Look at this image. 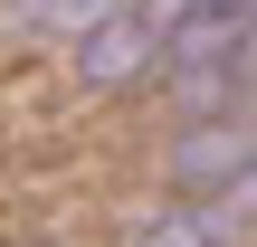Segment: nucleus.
<instances>
[{
	"mask_svg": "<svg viewBox=\"0 0 257 247\" xmlns=\"http://www.w3.org/2000/svg\"><path fill=\"white\" fill-rule=\"evenodd\" d=\"M172 171L191 181V190H229V171H257V114H229V124H200L181 152H172Z\"/></svg>",
	"mask_w": 257,
	"mask_h": 247,
	"instance_id": "1",
	"label": "nucleus"
},
{
	"mask_svg": "<svg viewBox=\"0 0 257 247\" xmlns=\"http://www.w3.org/2000/svg\"><path fill=\"white\" fill-rule=\"evenodd\" d=\"M153 48H162V38H153V29H143L134 10H114L105 29H86V38H76V67H86L95 86H114V76H134V67H143Z\"/></svg>",
	"mask_w": 257,
	"mask_h": 247,
	"instance_id": "2",
	"label": "nucleus"
},
{
	"mask_svg": "<svg viewBox=\"0 0 257 247\" xmlns=\"http://www.w3.org/2000/svg\"><path fill=\"white\" fill-rule=\"evenodd\" d=\"M124 10H134V19H143V29H153V38L172 48V38H181V19H191L200 0H124Z\"/></svg>",
	"mask_w": 257,
	"mask_h": 247,
	"instance_id": "3",
	"label": "nucleus"
}]
</instances>
